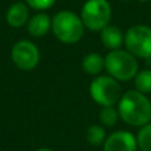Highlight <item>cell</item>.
I'll use <instances>...</instances> for the list:
<instances>
[{
    "instance_id": "6da1fadb",
    "label": "cell",
    "mask_w": 151,
    "mask_h": 151,
    "mask_svg": "<svg viewBox=\"0 0 151 151\" xmlns=\"http://www.w3.org/2000/svg\"><path fill=\"white\" fill-rule=\"evenodd\" d=\"M119 114L131 126H145L151 119V104L138 90L127 91L119 99Z\"/></svg>"
},
{
    "instance_id": "7a4b0ae2",
    "label": "cell",
    "mask_w": 151,
    "mask_h": 151,
    "mask_svg": "<svg viewBox=\"0 0 151 151\" xmlns=\"http://www.w3.org/2000/svg\"><path fill=\"white\" fill-rule=\"evenodd\" d=\"M52 29L60 41L74 44L80 41L83 35V23L76 13L70 11H61L53 17Z\"/></svg>"
},
{
    "instance_id": "3957f363",
    "label": "cell",
    "mask_w": 151,
    "mask_h": 151,
    "mask_svg": "<svg viewBox=\"0 0 151 151\" xmlns=\"http://www.w3.org/2000/svg\"><path fill=\"white\" fill-rule=\"evenodd\" d=\"M105 68L113 78L127 81L138 73V63L135 56L125 50H113L105 58Z\"/></svg>"
},
{
    "instance_id": "277c9868",
    "label": "cell",
    "mask_w": 151,
    "mask_h": 151,
    "mask_svg": "<svg viewBox=\"0 0 151 151\" xmlns=\"http://www.w3.org/2000/svg\"><path fill=\"white\" fill-rule=\"evenodd\" d=\"M111 8L107 0H88L81 11V20L90 31H102L109 25Z\"/></svg>"
},
{
    "instance_id": "5b68a950",
    "label": "cell",
    "mask_w": 151,
    "mask_h": 151,
    "mask_svg": "<svg viewBox=\"0 0 151 151\" xmlns=\"http://www.w3.org/2000/svg\"><path fill=\"white\" fill-rule=\"evenodd\" d=\"M90 96L102 106H113L121 99V86L115 78L99 76L90 83Z\"/></svg>"
},
{
    "instance_id": "8992f818",
    "label": "cell",
    "mask_w": 151,
    "mask_h": 151,
    "mask_svg": "<svg viewBox=\"0 0 151 151\" xmlns=\"http://www.w3.org/2000/svg\"><path fill=\"white\" fill-rule=\"evenodd\" d=\"M125 44L131 55L142 58L151 57V28L146 25L131 27L126 32Z\"/></svg>"
},
{
    "instance_id": "52a82bcc",
    "label": "cell",
    "mask_w": 151,
    "mask_h": 151,
    "mask_svg": "<svg viewBox=\"0 0 151 151\" xmlns=\"http://www.w3.org/2000/svg\"><path fill=\"white\" fill-rule=\"evenodd\" d=\"M12 60L19 69L32 70L37 66L40 60V52L31 41H19L12 48Z\"/></svg>"
},
{
    "instance_id": "ba28073f",
    "label": "cell",
    "mask_w": 151,
    "mask_h": 151,
    "mask_svg": "<svg viewBox=\"0 0 151 151\" xmlns=\"http://www.w3.org/2000/svg\"><path fill=\"white\" fill-rule=\"evenodd\" d=\"M138 143L134 135L127 131H117L105 141L104 151H137Z\"/></svg>"
},
{
    "instance_id": "9c48e42d",
    "label": "cell",
    "mask_w": 151,
    "mask_h": 151,
    "mask_svg": "<svg viewBox=\"0 0 151 151\" xmlns=\"http://www.w3.org/2000/svg\"><path fill=\"white\" fill-rule=\"evenodd\" d=\"M7 23L13 28H20L24 24L28 23L29 19V11L24 3H15L9 7L7 11Z\"/></svg>"
},
{
    "instance_id": "30bf717a",
    "label": "cell",
    "mask_w": 151,
    "mask_h": 151,
    "mask_svg": "<svg viewBox=\"0 0 151 151\" xmlns=\"http://www.w3.org/2000/svg\"><path fill=\"white\" fill-rule=\"evenodd\" d=\"M50 28H52V21L45 13H37L31 17V20H28V31L35 37L45 36Z\"/></svg>"
},
{
    "instance_id": "8fae6325",
    "label": "cell",
    "mask_w": 151,
    "mask_h": 151,
    "mask_svg": "<svg viewBox=\"0 0 151 151\" xmlns=\"http://www.w3.org/2000/svg\"><path fill=\"white\" fill-rule=\"evenodd\" d=\"M101 41L106 48L117 50L123 42V35L119 28L114 25H107L101 31Z\"/></svg>"
},
{
    "instance_id": "7c38bea8",
    "label": "cell",
    "mask_w": 151,
    "mask_h": 151,
    "mask_svg": "<svg viewBox=\"0 0 151 151\" xmlns=\"http://www.w3.org/2000/svg\"><path fill=\"white\" fill-rule=\"evenodd\" d=\"M105 68V60L98 53H89L82 61V69L88 74H98Z\"/></svg>"
},
{
    "instance_id": "4fadbf2b",
    "label": "cell",
    "mask_w": 151,
    "mask_h": 151,
    "mask_svg": "<svg viewBox=\"0 0 151 151\" xmlns=\"http://www.w3.org/2000/svg\"><path fill=\"white\" fill-rule=\"evenodd\" d=\"M135 88L139 93H150L151 91V70L138 72L135 76Z\"/></svg>"
},
{
    "instance_id": "5bb4252c",
    "label": "cell",
    "mask_w": 151,
    "mask_h": 151,
    "mask_svg": "<svg viewBox=\"0 0 151 151\" xmlns=\"http://www.w3.org/2000/svg\"><path fill=\"white\" fill-rule=\"evenodd\" d=\"M137 143L142 151H151V123H147L141 129L138 133Z\"/></svg>"
},
{
    "instance_id": "9a60e30c",
    "label": "cell",
    "mask_w": 151,
    "mask_h": 151,
    "mask_svg": "<svg viewBox=\"0 0 151 151\" xmlns=\"http://www.w3.org/2000/svg\"><path fill=\"white\" fill-rule=\"evenodd\" d=\"M86 139H88L89 143L94 145V146H98L102 142L105 141V130L101 126L93 125L88 129L86 131Z\"/></svg>"
},
{
    "instance_id": "2e32d148",
    "label": "cell",
    "mask_w": 151,
    "mask_h": 151,
    "mask_svg": "<svg viewBox=\"0 0 151 151\" xmlns=\"http://www.w3.org/2000/svg\"><path fill=\"white\" fill-rule=\"evenodd\" d=\"M99 121L105 126H114L118 121V113L113 106H104L99 113Z\"/></svg>"
},
{
    "instance_id": "e0dca14e",
    "label": "cell",
    "mask_w": 151,
    "mask_h": 151,
    "mask_svg": "<svg viewBox=\"0 0 151 151\" xmlns=\"http://www.w3.org/2000/svg\"><path fill=\"white\" fill-rule=\"evenodd\" d=\"M25 1H27V4L31 8H33V9L42 11V9L50 8L56 3V0H25Z\"/></svg>"
},
{
    "instance_id": "ac0fdd59",
    "label": "cell",
    "mask_w": 151,
    "mask_h": 151,
    "mask_svg": "<svg viewBox=\"0 0 151 151\" xmlns=\"http://www.w3.org/2000/svg\"><path fill=\"white\" fill-rule=\"evenodd\" d=\"M36 151H53V150H50V149H39V150H36Z\"/></svg>"
},
{
    "instance_id": "d6986e66",
    "label": "cell",
    "mask_w": 151,
    "mask_h": 151,
    "mask_svg": "<svg viewBox=\"0 0 151 151\" xmlns=\"http://www.w3.org/2000/svg\"><path fill=\"white\" fill-rule=\"evenodd\" d=\"M139 1H142V3H146V1H150V0H139Z\"/></svg>"
}]
</instances>
